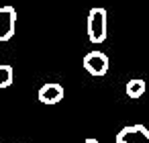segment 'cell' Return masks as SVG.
Wrapping results in <instances>:
<instances>
[{
	"label": "cell",
	"mask_w": 149,
	"mask_h": 143,
	"mask_svg": "<svg viewBox=\"0 0 149 143\" xmlns=\"http://www.w3.org/2000/svg\"><path fill=\"white\" fill-rule=\"evenodd\" d=\"M17 31V10L13 6L0 8V41H10Z\"/></svg>",
	"instance_id": "277c9868"
},
{
	"label": "cell",
	"mask_w": 149,
	"mask_h": 143,
	"mask_svg": "<svg viewBox=\"0 0 149 143\" xmlns=\"http://www.w3.org/2000/svg\"><path fill=\"white\" fill-rule=\"evenodd\" d=\"M84 143H98V139H94V137H88Z\"/></svg>",
	"instance_id": "ba28073f"
},
{
	"label": "cell",
	"mask_w": 149,
	"mask_h": 143,
	"mask_svg": "<svg viewBox=\"0 0 149 143\" xmlns=\"http://www.w3.org/2000/svg\"><path fill=\"white\" fill-rule=\"evenodd\" d=\"M116 143H149V129L143 125H129L116 133Z\"/></svg>",
	"instance_id": "3957f363"
},
{
	"label": "cell",
	"mask_w": 149,
	"mask_h": 143,
	"mask_svg": "<svg viewBox=\"0 0 149 143\" xmlns=\"http://www.w3.org/2000/svg\"><path fill=\"white\" fill-rule=\"evenodd\" d=\"M13 84V68L8 63L0 66V88H8Z\"/></svg>",
	"instance_id": "52a82bcc"
},
{
	"label": "cell",
	"mask_w": 149,
	"mask_h": 143,
	"mask_svg": "<svg viewBox=\"0 0 149 143\" xmlns=\"http://www.w3.org/2000/svg\"><path fill=\"white\" fill-rule=\"evenodd\" d=\"M88 39L92 43L106 41V10L102 6H94L88 13Z\"/></svg>",
	"instance_id": "6da1fadb"
},
{
	"label": "cell",
	"mask_w": 149,
	"mask_h": 143,
	"mask_svg": "<svg viewBox=\"0 0 149 143\" xmlns=\"http://www.w3.org/2000/svg\"><path fill=\"white\" fill-rule=\"evenodd\" d=\"M125 90H127V96L129 98H141L145 94V90H147V84L141 78H133V80L127 82V88Z\"/></svg>",
	"instance_id": "8992f818"
},
{
	"label": "cell",
	"mask_w": 149,
	"mask_h": 143,
	"mask_svg": "<svg viewBox=\"0 0 149 143\" xmlns=\"http://www.w3.org/2000/svg\"><path fill=\"white\" fill-rule=\"evenodd\" d=\"M63 96H65V90L57 82H47L39 88V100L43 104H57L63 100Z\"/></svg>",
	"instance_id": "5b68a950"
},
{
	"label": "cell",
	"mask_w": 149,
	"mask_h": 143,
	"mask_svg": "<svg viewBox=\"0 0 149 143\" xmlns=\"http://www.w3.org/2000/svg\"><path fill=\"white\" fill-rule=\"evenodd\" d=\"M82 66H84V70H86L90 76H104V74L108 72L110 61H108L106 53H102V51H90V53L84 55Z\"/></svg>",
	"instance_id": "7a4b0ae2"
}]
</instances>
